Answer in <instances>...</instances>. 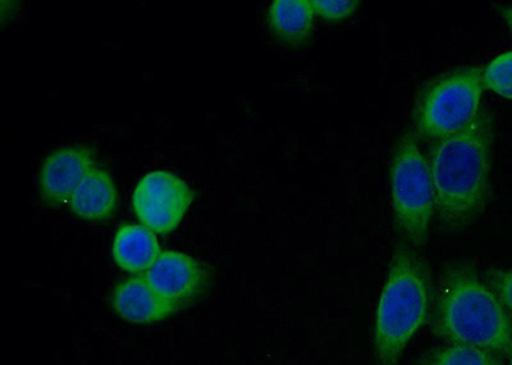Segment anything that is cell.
Returning <instances> with one entry per match:
<instances>
[{
    "label": "cell",
    "instance_id": "1",
    "mask_svg": "<svg viewBox=\"0 0 512 365\" xmlns=\"http://www.w3.org/2000/svg\"><path fill=\"white\" fill-rule=\"evenodd\" d=\"M492 145V118L483 109L464 130L432 144L427 161L434 212L443 226H469L486 207L491 186Z\"/></svg>",
    "mask_w": 512,
    "mask_h": 365
},
{
    "label": "cell",
    "instance_id": "2",
    "mask_svg": "<svg viewBox=\"0 0 512 365\" xmlns=\"http://www.w3.org/2000/svg\"><path fill=\"white\" fill-rule=\"evenodd\" d=\"M434 335L451 345H468L493 354L512 353V322L492 290L469 263L443 272L431 314Z\"/></svg>",
    "mask_w": 512,
    "mask_h": 365
},
{
    "label": "cell",
    "instance_id": "3",
    "mask_svg": "<svg viewBox=\"0 0 512 365\" xmlns=\"http://www.w3.org/2000/svg\"><path fill=\"white\" fill-rule=\"evenodd\" d=\"M427 262L408 244L393 254L374 327V365H397L409 342L425 325L433 300Z\"/></svg>",
    "mask_w": 512,
    "mask_h": 365
},
{
    "label": "cell",
    "instance_id": "4",
    "mask_svg": "<svg viewBox=\"0 0 512 365\" xmlns=\"http://www.w3.org/2000/svg\"><path fill=\"white\" fill-rule=\"evenodd\" d=\"M482 76V67L464 66L427 82L413 109L416 138L434 143L468 127L480 112Z\"/></svg>",
    "mask_w": 512,
    "mask_h": 365
},
{
    "label": "cell",
    "instance_id": "5",
    "mask_svg": "<svg viewBox=\"0 0 512 365\" xmlns=\"http://www.w3.org/2000/svg\"><path fill=\"white\" fill-rule=\"evenodd\" d=\"M390 187L397 232L411 248H422L434 213V191L414 131L405 132L393 148Z\"/></svg>",
    "mask_w": 512,
    "mask_h": 365
},
{
    "label": "cell",
    "instance_id": "6",
    "mask_svg": "<svg viewBox=\"0 0 512 365\" xmlns=\"http://www.w3.org/2000/svg\"><path fill=\"white\" fill-rule=\"evenodd\" d=\"M194 199L180 177L167 171L146 175L136 186L134 209L143 225L157 234L175 231Z\"/></svg>",
    "mask_w": 512,
    "mask_h": 365
},
{
    "label": "cell",
    "instance_id": "7",
    "mask_svg": "<svg viewBox=\"0 0 512 365\" xmlns=\"http://www.w3.org/2000/svg\"><path fill=\"white\" fill-rule=\"evenodd\" d=\"M146 281L160 298L178 309L194 303L209 286L208 269L190 255L164 252L145 275Z\"/></svg>",
    "mask_w": 512,
    "mask_h": 365
},
{
    "label": "cell",
    "instance_id": "8",
    "mask_svg": "<svg viewBox=\"0 0 512 365\" xmlns=\"http://www.w3.org/2000/svg\"><path fill=\"white\" fill-rule=\"evenodd\" d=\"M94 168V153L85 146H66L56 150L41 167V199L48 205L66 203Z\"/></svg>",
    "mask_w": 512,
    "mask_h": 365
},
{
    "label": "cell",
    "instance_id": "9",
    "mask_svg": "<svg viewBox=\"0 0 512 365\" xmlns=\"http://www.w3.org/2000/svg\"><path fill=\"white\" fill-rule=\"evenodd\" d=\"M112 307L118 316L132 323L163 321L178 308L160 296L148 284L145 277L130 278L116 287Z\"/></svg>",
    "mask_w": 512,
    "mask_h": 365
},
{
    "label": "cell",
    "instance_id": "10",
    "mask_svg": "<svg viewBox=\"0 0 512 365\" xmlns=\"http://www.w3.org/2000/svg\"><path fill=\"white\" fill-rule=\"evenodd\" d=\"M314 17L312 0H276L268 9L267 22L283 47L301 49L312 39Z\"/></svg>",
    "mask_w": 512,
    "mask_h": 365
},
{
    "label": "cell",
    "instance_id": "11",
    "mask_svg": "<svg viewBox=\"0 0 512 365\" xmlns=\"http://www.w3.org/2000/svg\"><path fill=\"white\" fill-rule=\"evenodd\" d=\"M117 200L112 177L95 167L72 194L70 204L77 216L88 221H103L112 216Z\"/></svg>",
    "mask_w": 512,
    "mask_h": 365
},
{
    "label": "cell",
    "instance_id": "12",
    "mask_svg": "<svg viewBox=\"0 0 512 365\" xmlns=\"http://www.w3.org/2000/svg\"><path fill=\"white\" fill-rule=\"evenodd\" d=\"M160 254L157 237L145 226H123L114 239V260L127 272H148Z\"/></svg>",
    "mask_w": 512,
    "mask_h": 365
},
{
    "label": "cell",
    "instance_id": "13",
    "mask_svg": "<svg viewBox=\"0 0 512 365\" xmlns=\"http://www.w3.org/2000/svg\"><path fill=\"white\" fill-rule=\"evenodd\" d=\"M422 365H504L497 354L475 346L451 345L429 351Z\"/></svg>",
    "mask_w": 512,
    "mask_h": 365
},
{
    "label": "cell",
    "instance_id": "14",
    "mask_svg": "<svg viewBox=\"0 0 512 365\" xmlns=\"http://www.w3.org/2000/svg\"><path fill=\"white\" fill-rule=\"evenodd\" d=\"M484 89L495 91L502 98L512 99V52L501 54L484 68Z\"/></svg>",
    "mask_w": 512,
    "mask_h": 365
},
{
    "label": "cell",
    "instance_id": "15",
    "mask_svg": "<svg viewBox=\"0 0 512 365\" xmlns=\"http://www.w3.org/2000/svg\"><path fill=\"white\" fill-rule=\"evenodd\" d=\"M315 16L328 22L345 21L355 15L359 0H312Z\"/></svg>",
    "mask_w": 512,
    "mask_h": 365
},
{
    "label": "cell",
    "instance_id": "16",
    "mask_svg": "<svg viewBox=\"0 0 512 365\" xmlns=\"http://www.w3.org/2000/svg\"><path fill=\"white\" fill-rule=\"evenodd\" d=\"M484 280L507 312L512 314V269H491Z\"/></svg>",
    "mask_w": 512,
    "mask_h": 365
},
{
    "label": "cell",
    "instance_id": "17",
    "mask_svg": "<svg viewBox=\"0 0 512 365\" xmlns=\"http://www.w3.org/2000/svg\"><path fill=\"white\" fill-rule=\"evenodd\" d=\"M502 16H504L507 25H509L512 34V7H506L501 9Z\"/></svg>",
    "mask_w": 512,
    "mask_h": 365
},
{
    "label": "cell",
    "instance_id": "18",
    "mask_svg": "<svg viewBox=\"0 0 512 365\" xmlns=\"http://www.w3.org/2000/svg\"><path fill=\"white\" fill-rule=\"evenodd\" d=\"M509 365H512V353H511V359H510V364Z\"/></svg>",
    "mask_w": 512,
    "mask_h": 365
}]
</instances>
